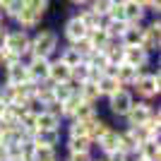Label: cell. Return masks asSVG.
I'll list each match as a JSON object with an SVG mask.
<instances>
[{
	"instance_id": "cell-1",
	"label": "cell",
	"mask_w": 161,
	"mask_h": 161,
	"mask_svg": "<svg viewBox=\"0 0 161 161\" xmlns=\"http://www.w3.org/2000/svg\"><path fill=\"white\" fill-rule=\"evenodd\" d=\"M58 51H60V34L55 29L39 27L36 31H31V46H29V53L31 55L53 60L58 55Z\"/></svg>"
},
{
	"instance_id": "cell-2",
	"label": "cell",
	"mask_w": 161,
	"mask_h": 161,
	"mask_svg": "<svg viewBox=\"0 0 161 161\" xmlns=\"http://www.w3.org/2000/svg\"><path fill=\"white\" fill-rule=\"evenodd\" d=\"M130 92L135 94V99L140 101H152L156 103V99L161 96V70H142L140 77L135 80V84L130 87Z\"/></svg>"
},
{
	"instance_id": "cell-3",
	"label": "cell",
	"mask_w": 161,
	"mask_h": 161,
	"mask_svg": "<svg viewBox=\"0 0 161 161\" xmlns=\"http://www.w3.org/2000/svg\"><path fill=\"white\" fill-rule=\"evenodd\" d=\"M12 22H14V27L17 29H24V31H36V29L41 27V22H43V14L41 12H36L31 5H27V3H17V10H14V17H12Z\"/></svg>"
},
{
	"instance_id": "cell-4",
	"label": "cell",
	"mask_w": 161,
	"mask_h": 161,
	"mask_svg": "<svg viewBox=\"0 0 161 161\" xmlns=\"http://www.w3.org/2000/svg\"><path fill=\"white\" fill-rule=\"evenodd\" d=\"M106 101V108H108V113L113 115V118H118V120H123L125 118V113L130 111V106L135 103V94L130 92V89H118L115 94H111L108 99H103Z\"/></svg>"
},
{
	"instance_id": "cell-5",
	"label": "cell",
	"mask_w": 161,
	"mask_h": 161,
	"mask_svg": "<svg viewBox=\"0 0 161 161\" xmlns=\"http://www.w3.org/2000/svg\"><path fill=\"white\" fill-rule=\"evenodd\" d=\"M140 46L147 51V53H159L161 51V22L159 17H152L149 22L142 24V41Z\"/></svg>"
},
{
	"instance_id": "cell-6",
	"label": "cell",
	"mask_w": 161,
	"mask_h": 161,
	"mask_svg": "<svg viewBox=\"0 0 161 161\" xmlns=\"http://www.w3.org/2000/svg\"><path fill=\"white\" fill-rule=\"evenodd\" d=\"M154 111H156V103L135 99V103L130 106L128 113H125L123 123H125V128H132V125H147V120L154 115Z\"/></svg>"
},
{
	"instance_id": "cell-7",
	"label": "cell",
	"mask_w": 161,
	"mask_h": 161,
	"mask_svg": "<svg viewBox=\"0 0 161 161\" xmlns=\"http://www.w3.org/2000/svg\"><path fill=\"white\" fill-rule=\"evenodd\" d=\"M29 46H31V34L24 31V29H7V36H5V48L12 51L22 58L24 53H29Z\"/></svg>"
},
{
	"instance_id": "cell-8",
	"label": "cell",
	"mask_w": 161,
	"mask_h": 161,
	"mask_svg": "<svg viewBox=\"0 0 161 161\" xmlns=\"http://www.w3.org/2000/svg\"><path fill=\"white\" fill-rule=\"evenodd\" d=\"M22 63L27 67V75H29L31 82H46L48 80V65H51V60L36 58V55H31V53H24L22 55Z\"/></svg>"
},
{
	"instance_id": "cell-9",
	"label": "cell",
	"mask_w": 161,
	"mask_h": 161,
	"mask_svg": "<svg viewBox=\"0 0 161 161\" xmlns=\"http://www.w3.org/2000/svg\"><path fill=\"white\" fill-rule=\"evenodd\" d=\"M123 63L130 67H137V70H147L152 65V53H147L142 46H125Z\"/></svg>"
},
{
	"instance_id": "cell-10",
	"label": "cell",
	"mask_w": 161,
	"mask_h": 161,
	"mask_svg": "<svg viewBox=\"0 0 161 161\" xmlns=\"http://www.w3.org/2000/svg\"><path fill=\"white\" fill-rule=\"evenodd\" d=\"M87 27L80 22V17L77 14H70L65 22H63V39H65V43H75V41H80L87 36Z\"/></svg>"
},
{
	"instance_id": "cell-11",
	"label": "cell",
	"mask_w": 161,
	"mask_h": 161,
	"mask_svg": "<svg viewBox=\"0 0 161 161\" xmlns=\"http://www.w3.org/2000/svg\"><path fill=\"white\" fill-rule=\"evenodd\" d=\"M31 144H41V147L60 149V144H63V130H36Z\"/></svg>"
},
{
	"instance_id": "cell-12",
	"label": "cell",
	"mask_w": 161,
	"mask_h": 161,
	"mask_svg": "<svg viewBox=\"0 0 161 161\" xmlns=\"http://www.w3.org/2000/svg\"><path fill=\"white\" fill-rule=\"evenodd\" d=\"M77 96H80L82 103H89V106H99L103 101L96 82H82V84H77Z\"/></svg>"
},
{
	"instance_id": "cell-13",
	"label": "cell",
	"mask_w": 161,
	"mask_h": 161,
	"mask_svg": "<svg viewBox=\"0 0 161 161\" xmlns=\"http://www.w3.org/2000/svg\"><path fill=\"white\" fill-rule=\"evenodd\" d=\"M123 12H125V22L128 24H144L147 22V10L137 5L135 0H123Z\"/></svg>"
},
{
	"instance_id": "cell-14",
	"label": "cell",
	"mask_w": 161,
	"mask_h": 161,
	"mask_svg": "<svg viewBox=\"0 0 161 161\" xmlns=\"http://www.w3.org/2000/svg\"><path fill=\"white\" fill-rule=\"evenodd\" d=\"M3 82L5 84H12V87H17V84H27L29 82V75H27V67H24V63H17V65L7 67V70H3Z\"/></svg>"
},
{
	"instance_id": "cell-15",
	"label": "cell",
	"mask_w": 161,
	"mask_h": 161,
	"mask_svg": "<svg viewBox=\"0 0 161 161\" xmlns=\"http://www.w3.org/2000/svg\"><path fill=\"white\" fill-rule=\"evenodd\" d=\"M140 72H142V70H137V67H130V65H125V63H120V65H115L113 77L118 80V84H120V87L130 89V87L135 84V80L140 77Z\"/></svg>"
},
{
	"instance_id": "cell-16",
	"label": "cell",
	"mask_w": 161,
	"mask_h": 161,
	"mask_svg": "<svg viewBox=\"0 0 161 161\" xmlns=\"http://www.w3.org/2000/svg\"><path fill=\"white\" fill-rule=\"evenodd\" d=\"M36 130H63V118L53 111H41L36 115Z\"/></svg>"
},
{
	"instance_id": "cell-17",
	"label": "cell",
	"mask_w": 161,
	"mask_h": 161,
	"mask_svg": "<svg viewBox=\"0 0 161 161\" xmlns=\"http://www.w3.org/2000/svg\"><path fill=\"white\" fill-rule=\"evenodd\" d=\"M48 82H53V84L70 82V67H67L63 60L53 58V60H51V65H48Z\"/></svg>"
},
{
	"instance_id": "cell-18",
	"label": "cell",
	"mask_w": 161,
	"mask_h": 161,
	"mask_svg": "<svg viewBox=\"0 0 161 161\" xmlns=\"http://www.w3.org/2000/svg\"><path fill=\"white\" fill-rule=\"evenodd\" d=\"M29 161H60V149L31 144V149H29Z\"/></svg>"
},
{
	"instance_id": "cell-19",
	"label": "cell",
	"mask_w": 161,
	"mask_h": 161,
	"mask_svg": "<svg viewBox=\"0 0 161 161\" xmlns=\"http://www.w3.org/2000/svg\"><path fill=\"white\" fill-rule=\"evenodd\" d=\"M101 53L106 55L108 65H120V63H123V53H125V46H123L118 39H108V43L103 46Z\"/></svg>"
},
{
	"instance_id": "cell-20",
	"label": "cell",
	"mask_w": 161,
	"mask_h": 161,
	"mask_svg": "<svg viewBox=\"0 0 161 161\" xmlns=\"http://www.w3.org/2000/svg\"><path fill=\"white\" fill-rule=\"evenodd\" d=\"M137 154L142 161H161V140H147L137 147Z\"/></svg>"
},
{
	"instance_id": "cell-21",
	"label": "cell",
	"mask_w": 161,
	"mask_h": 161,
	"mask_svg": "<svg viewBox=\"0 0 161 161\" xmlns=\"http://www.w3.org/2000/svg\"><path fill=\"white\" fill-rule=\"evenodd\" d=\"M77 17H80V22L87 27V31H92V29H101L103 27V17H99V14L94 12V10H89V7H80L77 10Z\"/></svg>"
},
{
	"instance_id": "cell-22",
	"label": "cell",
	"mask_w": 161,
	"mask_h": 161,
	"mask_svg": "<svg viewBox=\"0 0 161 161\" xmlns=\"http://www.w3.org/2000/svg\"><path fill=\"white\" fill-rule=\"evenodd\" d=\"M65 152H94V142L89 137H63Z\"/></svg>"
},
{
	"instance_id": "cell-23",
	"label": "cell",
	"mask_w": 161,
	"mask_h": 161,
	"mask_svg": "<svg viewBox=\"0 0 161 161\" xmlns=\"http://www.w3.org/2000/svg\"><path fill=\"white\" fill-rule=\"evenodd\" d=\"M108 128H111V123H108L106 118H101V113H99L96 118H92V120L87 123V137H89L92 142H96Z\"/></svg>"
},
{
	"instance_id": "cell-24",
	"label": "cell",
	"mask_w": 161,
	"mask_h": 161,
	"mask_svg": "<svg viewBox=\"0 0 161 161\" xmlns=\"http://www.w3.org/2000/svg\"><path fill=\"white\" fill-rule=\"evenodd\" d=\"M96 87H99V92H101V99H108V96L115 94L118 89H123L113 75H101L99 80H96Z\"/></svg>"
},
{
	"instance_id": "cell-25",
	"label": "cell",
	"mask_w": 161,
	"mask_h": 161,
	"mask_svg": "<svg viewBox=\"0 0 161 161\" xmlns=\"http://www.w3.org/2000/svg\"><path fill=\"white\" fill-rule=\"evenodd\" d=\"M58 60H63L67 67H75V65H80L82 63V55L75 51L70 43H60V51H58V55H55Z\"/></svg>"
},
{
	"instance_id": "cell-26",
	"label": "cell",
	"mask_w": 161,
	"mask_h": 161,
	"mask_svg": "<svg viewBox=\"0 0 161 161\" xmlns=\"http://www.w3.org/2000/svg\"><path fill=\"white\" fill-rule=\"evenodd\" d=\"M125 29H128V22L125 19H103V31H106L111 39L120 41V36L125 34Z\"/></svg>"
},
{
	"instance_id": "cell-27",
	"label": "cell",
	"mask_w": 161,
	"mask_h": 161,
	"mask_svg": "<svg viewBox=\"0 0 161 161\" xmlns=\"http://www.w3.org/2000/svg\"><path fill=\"white\" fill-rule=\"evenodd\" d=\"M142 41V24H128L125 34L120 36V43L123 46H140Z\"/></svg>"
},
{
	"instance_id": "cell-28",
	"label": "cell",
	"mask_w": 161,
	"mask_h": 161,
	"mask_svg": "<svg viewBox=\"0 0 161 161\" xmlns=\"http://www.w3.org/2000/svg\"><path fill=\"white\" fill-rule=\"evenodd\" d=\"M108 39H111V36L103 31V27L101 29H92V31L87 34V41H89V46L94 48V51H103V46L108 43Z\"/></svg>"
},
{
	"instance_id": "cell-29",
	"label": "cell",
	"mask_w": 161,
	"mask_h": 161,
	"mask_svg": "<svg viewBox=\"0 0 161 161\" xmlns=\"http://www.w3.org/2000/svg\"><path fill=\"white\" fill-rule=\"evenodd\" d=\"M53 94H55V101H67L72 96H77V84H72V82L53 84Z\"/></svg>"
},
{
	"instance_id": "cell-30",
	"label": "cell",
	"mask_w": 161,
	"mask_h": 161,
	"mask_svg": "<svg viewBox=\"0 0 161 161\" xmlns=\"http://www.w3.org/2000/svg\"><path fill=\"white\" fill-rule=\"evenodd\" d=\"M99 115V106H89V103H80L77 111H75L72 120H82V123H89L92 118Z\"/></svg>"
},
{
	"instance_id": "cell-31",
	"label": "cell",
	"mask_w": 161,
	"mask_h": 161,
	"mask_svg": "<svg viewBox=\"0 0 161 161\" xmlns=\"http://www.w3.org/2000/svg\"><path fill=\"white\" fill-rule=\"evenodd\" d=\"M113 3H115V0H89V5H87V7H89V10H94L99 17H103V19H106V14L111 12Z\"/></svg>"
},
{
	"instance_id": "cell-32",
	"label": "cell",
	"mask_w": 161,
	"mask_h": 161,
	"mask_svg": "<svg viewBox=\"0 0 161 161\" xmlns=\"http://www.w3.org/2000/svg\"><path fill=\"white\" fill-rule=\"evenodd\" d=\"M17 63H22V58L17 53H12V51H7V48H3L0 51V72L3 70H7V67L17 65Z\"/></svg>"
},
{
	"instance_id": "cell-33",
	"label": "cell",
	"mask_w": 161,
	"mask_h": 161,
	"mask_svg": "<svg viewBox=\"0 0 161 161\" xmlns=\"http://www.w3.org/2000/svg\"><path fill=\"white\" fill-rule=\"evenodd\" d=\"M70 46H72L75 51H77V53L82 55V60H84V58H87V55L92 53V51H94V48L89 46V41H87V36H84V39H80V41H75V43H70Z\"/></svg>"
},
{
	"instance_id": "cell-34",
	"label": "cell",
	"mask_w": 161,
	"mask_h": 161,
	"mask_svg": "<svg viewBox=\"0 0 161 161\" xmlns=\"http://www.w3.org/2000/svg\"><path fill=\"white\" fill-rule=\"evenodd\" d=\"M92 159H94V152H65L63 161H92Z\"/></svg>"
},
{
	"instance_id": "cell-35",
	"label": "cell",
	"mask_w": 161,
	"mask_h": 161,
	"mask_svg": "<svg viewBox=\"0 0 161 161\" xmlns=\"http://www.w3.org/2000/svg\"><path fill=\"white\" fill-rule=\"evenodd\" d=\"M106 19H125V12H123V0H115L111 12L106 14Z\"/></svg>"
},
{
	"instance_id": "cell-36",
	"label": "cell",
	"mask_w": 161,
	"mask_h": 161,
	"mask_svg": "<svg viewBox=\"0 0 161 161\" xmlns=\"http://www.w3.org/2000/svg\"><path fill=\"white\" fill-rule=\"evenodd\" d=\"M7 24H3V27H0V51H3V48H5V36H7Z\"/></svg>"
},
{
	"instance_id": "cell-37",
	"label": "cell",
	"mask_w": 161,
	"mask_h": 161,
	"mask_svg": "<svg viewBox=\"0 0 161 161\" xmlns=\"http://www.w3.org/2000/svg\"><path fill=\"white\" fill-rule=\"evenodd\" d=\"M67 3H70L72 7H77V10H80V7H87V5H89V0H67Z\"/></svg>"
},
{
	"instance_id": "cell-38",
	"label": "cell",
	"mask_w": 161,
	"mask_h": 161,
	"mask_svg": "<svg viewBox=\"0 0 161 161\" xmlns=\"http://www.w3.org/2000/svg\"><path fill=\"white\" fill-rule=\"evenodd\" d=\"M10 156H7V147L5 144H0V161H7Z\"/></svg>"
},
{
	"instance_id": "cell-39",
	"label": "cell",
	"mask_w": 161,
	"mask_h": 161,
	"mask_svg": "<svg viewBox=\"0 0 161 161\" xmlns=\"http://www.w3.org/2000/svg\"><path fill=\"white\" fill-rule=\"evenodd\" d=\"M12 3H17V0H0V10H3V12H5L7 7L12 5Z\"/></svg>"
},
{
	"instance_id": "cell-40",
	"label": "cell",
	"mask_w": 161,
	"mask_h": 161,
	"mask_svg": "<svg viewBox=\"0 0 161 161\" xmlns=\"http://www.w3.org/2000/svg\"><path fill=\"white\" fill-rule=\"evenodd\" d=\"M5 111H7V103H5V101H0V118L5 115Z\"/></svg>"
},
{
	"instance_id": "cell-41",
	"label": "cell",
	"mask_w": 161,
	"mask_h": 161,
	"mask_svg": "<svg viewBox=\"0 0 161 161\" xmlns=\"http://www.w3.org/2000/svg\"><path fill=\"white\" fill-rule=\"evenodd\" d=\"M135 3H137V5H142V7L147 5V0H135Z\"/></svg>"
},
{
	"instance_id": "cell-42",
	"label": "cell",
	"mask_w": 161,
	"mask_h": 161,
	"mask_svg": "<svg viewBox=\"0 0 161 161\" xmlns=\"http://www.w3.org/2000/svg\"><path fill=\"white\" fill-rule=\"evenodd\" d=\"M3 24H5V17H3V10H0V27H3Z\"/></svg>"
}]
</instances>
